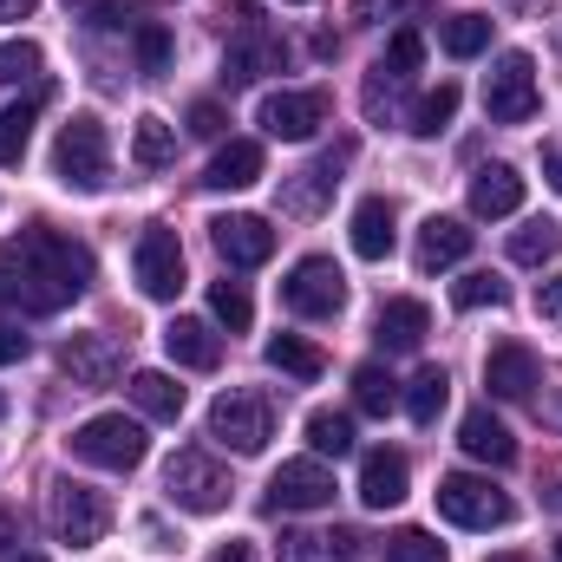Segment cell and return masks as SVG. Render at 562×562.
Segmentation results:
<instances>
[{
    "label": "cell",
    "mask_w": 562,
    "mask_h": 562,
    "mask_svg": "<svg viewBox=\"0 0 562 562\" xmlns=\"http://www.w3.org/2000/svg\"><path fill=\"white\" fill-rule=\"evenodd\" d=\"M537 105H543V92H537V59H530V53H504V59L484 72V112H491V125H530Z\"/></svg>",
    "instance_id": "cell-5"
},
{
    "label": "cell",
    "mask_w": 562,
    "mask_h": 562,
    "mask_svg": "<svg viewBox=\"0 0 562 562\" xmlns=\"http://www.w3.org/2000/svg\"><path fill=\"white\" fill-rule=\"evenodd\" d=\"M276 557L281 562H347L353 557V537L347 530H281V543H276Z\"/></svg>",
    "instance_id": "cell-25"
},
{
    "label": "cell",
    "mask_w": 562,
    "mask_h": 562,
    "mask_svg": "<svg viewBox=\"0 0 562 562\" xmlns=\"http://www.w3.org/2000/svg\"><path fill=\"white\" fill-rule=\"evenodd\" d=\"M281 301L301 314V321H334L347 307V276L327 262V256H301L288 281H281Z\"/></svg>",
    "instance_id": "cell-9"
},
{
    "label": "cell",
    "mask_w": 562,
    "mask_h": 562,
    "mask_svg": "<svg viewBox=\"0 0 562 562\" xmlns=\"http://www.w3.org/2000/svg\"><path fill=\"white\" fill-rule=\"evenodd\" d=\"M497 562H524V557H497Z\"/></svg>",
    "instance_id": "cell-52"
},
{
    "label": "cell",
    "mask_w": 562,
    "mask_h": 562,
    "mask_svg": "<svg viewBox=\"0 0 562 562\" xmlns=\"http://www.w3.org/2000/svg\"><path fill=\"white\" fill-rule=\"evenodd\" d=\"M269 367L288 373V380H301V386H314V380L327 373L321 347H314V340H301V334H276V340H269Z\"/></svg>",
    "instance_id": "cell-27"
},
{
    "label": "cell",
    "mask_w": 562,
    "mask_h": 562,
    "mask_svg": "<svg viewBox=\"0 0 562 562\" xmlns=\"http://www.w3.org/2000/svg\"><path fill=\"white\" fill-rule=\"evenodd\" d=\"M164 497L190 517H216L229 504V471L210 458V451H177L164 464Z\"/></svg>",
    "instance_id": "cell-4"
},
{
    "label": "cell",
    "mask_w": 562,
    "mask_h": 562,
    "mask_svg": "<svg viewBox=\"0 0 562 562\" xmlns=\"http://www.w3.org/2000/svg\"><path fill=\"white\" fill-rule=\"evenodd\" d=\"M451 119H458V86H451V79H445L438 92H425L419 105H413V132H419V138H438Z\"/></svg>",
    "instance_id": "cell-37"
},
{
    "label": "cell",
    "mask_w": 562,
    "mask_h": 562,
    "mask_svg": "<svg viewBox=\"0 0 562 562\" xmlns=\"http://www.w3.org/2000/svg\"><path fill=\"white\" fill-rule=\"evenodd\" d=\"M438 40H445V53H451V59H477V53L491 46V13H451Z\"/></svg>",
    "instance_id": "cell-31"
},
{
    "label": "cell",
    "mask_w": 562,
    "mask_h": 562,
    "mask_svg": "<svg viewBox=\"0 0 562 562\" xmlns=\"http://www.w3.org/2000/svg\"><path fill=\"white\" fill-rule=\"evenodd\" d=\"M425 66V33L419 26H400L393 40H386V59H380V72H393V79H413Z\"/></svg>",
    "instance_id": "cell-38"
},
{
    "label": "cell",
    "mask_w": 562,
    "mask_h": 562,
    "mask_svg": "<svg viewBox=\"0 0 562 562\" xmlns=\"http://www.w3.org/2000/svg\"><path fill=\"white\" fill-rule=\"evenodd\" d=\"M132 276L150 301H177L183 294V243L177 229H144L138 249H132Z\"/></svg>",
    "instance_id": "cell-10"
},
{
    "label": "cell",
    "mask_w": 562,
    "mask_h": 562,
    "mask_svg": "<svg viewBox=\"0 0 562 562\" xmlns=\"http://www.w3.org/2000/svg\"><path fill=\"white\" fill-rule=\"evenodd\" d=\"M256 177H262V144L256 138H229L216 157H210V170H203L210 190H249Z\"/></svg>",
    "instance_id": "cell-23"
},
{
    "label": "cell",
    "mask_w": 562,
    "mask_h": 562,
    "mask_svg": "<svg viewBox=\"0 0 562 562\" xmlns=\"http://www.w3.org/2000/svg\"><path fill=\"white\" fill-rule=\"evenodd\" d=\"M105 530H112V504H105V491L59 477V484H53V537L72 543V550H92V543H105Z\"/></svg>",
    "instance_id": "cell-8"
},
{
    "label": "cell",
    "mask_w": 562,
    "mask_h": 562,
    "mask_svg": "<svg viewBox=\"0 0 562 562\" xmlns=\"http://www.w3.org/2000/svg\"><path fill=\"white\" fill-rule=\"evenodd\" d=\"M406 484H413V464H406V451H367L360 458V504L367 510H393V504H406Z\"/></svg>",
    "instance_id": "cell-17"
},
{
    "label": "cell",
    "mask_w": 562,
    "mask_h": 562,
    "mask_svg": "<svg viewBox=\"0 0 562 562\" xmlns=\"http://www.w3.org/2000/svg\"><path fill=\"white\" fill-rule=\"evenodd\" d=\"M223 125H229V119H223V105H216V99L190 105V132H196V138H223Z\"/></svg>",
    "instance_id": "cell-43"
},
{
    "label": "cell",
    "mask_w": 562,
    "mask_h": 562,
    "mask_svg": "<svg viewBox=\"0 0 562 562\" xmlns=\"http://www.w3.org/2000/svg\"><path fill=\"white\" fill-rule=\"evenodd\" d=\"M164 353H170L177 367H190V373H210V367H223V334H216L210 321L177 314V321L164 327Z\"/></svg>",
    "instance_id": "cell-18"
},
{
    "label": "cell",
    "mask_w": 562,
    "mask_h": 562,
    "mask_svg": "<svg viewBox=\"0 0 562 562\" xmlns=\"http://www.w3.org/2000/svg\"><path fill=\"white\" fill-rule=\"evenodd\" d=\"M380 562H445V543H438L431 530H400Z\"/></svg>",
    "instance_id": "cell-41"
},
{
    "label": "cell",
    "mask_w": 562,
    "mask_h": 562,
    "mask_svg": "<svg viewBox=\"0 0 562 562\" xmlns=\"http://www.w3.org/2000/svg\"><path fill=\"white\" fill-rule=\"evenodd\" d=\"M170 66V26L164 20H144L138 26V72H164Z\"/></svg>",
    "instance_id": "cell-42"
},
{
    "label": "cell",
    "mask_w": 562,
    "mask_h": 562,
    "mask_svg": "<svg viewBox=\"0 0 562 562\" xmlns=\"http://www.w3.org/2000/svg\"><path fill=\"white\" fill-rule=\"evenodd\" d=\"M7 562H46V557H33V550H20V557H7Z\"/></svg>",
    "instance_id": "cell-50"
},
{
    "label": "cell",
    "mask_w": 562,
    "mask_h": 562,
    "mask_svg": "<svg viewBox=\"0 0 562 562\" xmlns=\"http://www.w3.org/2000/svg\"><path fill=\"white\" fill-rule=\"evenodd\" d=\"M33 7H40V0H0V20H26Z\"/></svg>",
    "instance_id": "cell-47"
},
{
    "label": "cell",
    "mask_w": 562,
    "mask_h": 562,
    "mask_svg": "<svg viewBox=\"0 0 562 562\" xmlns=\"http://www.w3.org/2000/svg\"><path fill=\"white\" fill-rule=\"evenodd\" d=\"M438 517L458 524V530H504L510 524V497L491 477L451 471V477H438Z\"/></svg>",
    "instance_id": "cell-6"
},
{
    "label": "cell",
    "mask_w": 562,
    "mask_h": 562,
    "mask_svg": "<svg viewBox=\"0 0 562 562\" xmlns=\"http://www.w3.org/2000/svg\"><path fill=\"white\" fill-rule=\"evenodd\" d=\"M13 360H26V334L13 321H0V367H13Z\"/></svg>",
    "instance_id": "cell-45"
},
{
    "label": "cell",
    "mask_w": 562,
    "mask_h": 562,
    "mask_svg": "<svg viewBox=\"0 0 562 562\" xmlns=\"http://www.w3.org/2000/svg\"><path fill=\"white\" fill-rule=\"evenodd\" d=\"M471 256V229L458 216H425L419 223V269L438 276V269H458Z\"/></svg>",
    "instance_id": "cell-22"
},
{
    "label": "cell",
    "mask_w": 562,
    "mask_h": 562,
    "mask_svg": "<svg viewBox=\"0 0 562 562\" xmlns=\"http://www.w3.org/2000/svg\"><path fill=\"white\" fill-rule=\"evenodd\" d=\"M537 380H543V367H537V353H530L524 340H504V347L484 353V386H491V400H530Z\"/></svg>",
    "instance_id": "cell-16"
},
{
    "label": "cell",
    "mask_w": 562,
    "mask_h": 562,
    "mask_svg": "<svg viewBox=\"0 0 562 562\" xmlns=\"http://www.w3.org/2000/svg\"><path fill=\"white\" fill-rule=\"evenodd\" d=\"M334 170H340V157H321L314 170H301V183H288V190H281V210H294V216H314V210L327 203V190L340 183Z\"/></svg>",
    "instance_id": "cell-28"
},
{
    "label": "cell",
    "mask_w": 562,
    "mask_h": 562,
    "mask_svg": "<svg viewBox=\"0 0 562 562\" xmlns=\"http://www.w3.org/2000/svg\"><path fill=\"white\" fill-rule=\"evenodd\" d=\"M177 157V132L164 125V119H138V132H132V164L138 170H164Z\"/></svg>",
    "instance_id": "cell-33"
},
{
    "label": "cell",
    "mask_w": 562,
    "mask_h": 562,
    "mask_svg": "<svg viewBox=\"0 0 562 562\" xmlns=\"http://www.w3.org/2000/svg\"><path fill=\"white\" fill-rule=\"evenodd\" d=\"M216 562H249V543H236V537H229V543L216 550Z\"/></svg>",
    "instance_id": "cell-48"
},
{
    "label": "cell",
    "mask_w": 562,
    "mask_h": 562,
    "mask_svg": "<svg viewBox=\"0 0 562 562\" xmlns=\"http://www.w3.org/2000/svg\"><path fill=\"white\" fill-rule=\"evenodd\" d=\"M59 367H66V380H72V386L99 393V386H112V380H119L125 353H119V340H112V334H72V340L59 347Z\"/></svg>",
    "instance_id": "cell-13"
},
{
    "label": "cell",
    "mask_w": 562,
    "mask_h": 562,
    "mask_svg": "<svg viewBox=\"0 0 562 562\" xmlns=\"http://www.w3.org/2000/svg\"><path fill=\"white\" fill-rule=\"evenodd\" d=\"M393 243H400V210H393L386 196H367V203L353 210V256H360V262H386Z\"/></svg>",
    "instance_id": "cell-21"
},
{
    "label": "cell",
    "mask_w": 562,
    "mask_h": 562,
    "mask_svg": "<svg viewBox=\"0 0 562 562\" xmlns=\"http://www.w3.org/2000/svg\"><path fill=\"white\" fill-rule=\"evenodd\" d=\"M373 334H380L386 353H413L425 334H431V314H425V301H406V294H400V301L380 307V327H373Z\"/></svg>",
    "instance_id": "cell-24"
},
{
    "label": "cell",
    "mask_w": 562,
    "mask_h": 562,
    "mask_svg": "<svg viewBox=\"0 0 562 562\" xmlns=\"http://www.w3.org/2000/svg\"><path fill=\"white\" fill-rule=\"evenodd\" d=\"M451 301H458L464 314H471V307H504V301H510V288L491 276V269H477V276H464L458 288H451Z\"/></svg>",
    "instance_id": "cell-39"
},
{
    "label": "cell",
    "mask_w": 562,
    "mask_h": 562,
    "mask_svg": "<svg viewBox=\"0 0 562 562\" xmlns=\"http://www.w3.org/2000/svg\"><path fill=\"white\" fill-rule=\"evenodd\" d=\"M353 406H360V413H373V419H386V413L400 406L393 373H386V367H353Z\"/></svg>",
    "instance_id": "cell-32"
},
{
    "label": "cell",
    "mask_w": 562,
    "mask_h": 562,
    "mask_svg": "<svg viewBox=\"0 0 562 562\" xmlns=\"http://www.w3.org/2000/svg\"><path fill=\"white\" fill-rule=\"evenodd\" d=\"M458 445H464L477 464H497V471H504V464H517V438H510V425L497 419L491 406H471V413H464Z\"/></svg>",
    "instance_id": "cell-19"
},
{
    "label": "cell",
    "mask_w": 562,
    "mask_h": 562,
    "mask_svg": "<svg viewBox=\"0 0 562 562\" xmlns=\"http://www.w3.org/2000/svg\"><path fill=\"white\" fill-rule=\"evenodd\" d=\"M40 99H46V92H33L26 105H7V112H0V164H20V157H26V138H33V112H40Z\"/></svg>",
    "instance_id": "cell-35"
},
{
    "label": "cell",
    "mask_w": 562,
    "mask_h": 562,
    "mask_svg": "<svg viewBox=\"0 0 562 562\" xmlns=\"http://www.w3.org/2000/svg\"><path fill=\"white\" fill-rule=\"evenodd\" d=\"M210 314H216L229 334H249L256 301H249V288H243V281H216V288H210Z\"/></svg>",
    "instance_id": "cell-36"
},
{
    "label": "cell",
    "mask_w": 562,
    "mask_h": 562,
    "mask_svg": "<svg viewBox=\"0 0 562 562\" xmlns=\"http://www.w3.org/2000/svg\"><path fill=\"white\" fill-rule=\"evenodd\" d=\"M210 438H216L223 451H236V458H256V451L276 438V406H269L262 393H223V400L210 406Z\"/></svg>",
    "instance_id": "cell-7"
},
{
    "label": "cell",
    "mask_w": 562,
    "mask_h": 562,
    "mask_svg": "<svg viewBox=\"0 0 562 562\" xmlns=\"http://www.w3.org/2000/svg\"><path fill=\"white\" fill-rule=\"evenodd\" d=\"M0 419H7V393H0Z\"/></svg>",
    "instance_id": "cell-51"
},
{
    "label": "cell",
    "mask_w": 562,
    "mask_h": 562,
    "mask_svg": "<svg viewBox=\"0 0 562 562\" xmlns=\"http://www.w3.org/2000/svg\"><path fill=\"white\" fill-rule=\"evenodd\" d=\"M562 249V229L550 223V216H530L517 236H510V262H524V269H543V262H557Z\"/></svg>",
    "instance_id": "cell-29"
},
{
    "label": "cell",
    "mask_w": 562,
    "mask_h": 562,
    "mask_svg": "<svg viewBox=\"0 0 562 562\" xmlns=\"http://www.w3.org/2000/svg\"><path fill=\"white\" fill-rule=\"evenodd\" d=\"M53 177L66 183V190H105L112 183V144H105V125L92 119V112H79V119H66L59 125V144H53Z\"/></svg>",
    "instance_id": "cell-2"
},
{
    "label": "cell",
    "mask_w": 562,
    "mask_h": 562,
    "mask_svg": "<svg viewBox=\"0 0 562 562\" xmlns=\"http://www.w3.org/2000/svg\"><path fill=\"white\" fill-rule=\"evenodd\" d=\"M307 445H314V458H347L353 451V419L347 413H307Z\"/></svg>",
    "instance_id": "cell-34"
},
{
    "label": "cell",
    "mask_w": 562,
    "mask_h": 562,
    "mask_svg": "<svg viewBox=\"0 0 562 562\" xmlns=\"http://www.w3.org/2000/svg\"><path fill=\"white\" fill-rule=\"evenodd\" d=\"M40 79V46L33 40H7L0 46V86H26Z\"/></svg>",
    "instance_id": "cell-40"
},
{
    "label": "cell",
    "mask_w": 562,
    "mask_h": 562,
    "mask_svg": "<svg viewBox=\"0 0 562 562\" xmlns=\"http://www.w3.org/2000/svg\"><path fill=\"white\" fill-rule=\"evenodd\" d=\"M537 314H543V321H562V276L537 281Z\"/></svg>",
    "instance_id": "cell-44"
},
{
    "label": "cell",
    "mask_w": 562,
    "mask_h": 562,
    "mask_svg": "<svg viewBox=\"0 0 562 562\" xmlns=\"http://www.w3.org/2000/svg\"><path fill=\"white\" fill-rule=\"evenodd\" d=\"M0 543H13V517L7 510H0Z\"/></svg>",
    "instance_id": "cell-49"
},
{
    "label": "cell",
    "mask_w": 562,
    "mask_h": 562,
    "mask_svg": "<svg viewBox=\"0 0 562 562\" xmlns=\"http://www.w3.org/2000/svg\"><path fill=\"white\" fill-rule=\"evenodd\" d=\"M281 59H288V46L256 20V7H243V33H236L229 53H223V79H229V86H256L262 72H276Z\"/></svg>",
    "instance_id": "cell-11"
},
{
    "label": "cell",
    "mask_w": 562,
    "mask_h": 562,
    "mask_svg": "<svg viewBox=\"0 0 562 562\" xmlns=\"http://www.w3.org/2000/svg\"><path fill=\"white\" fill-rule=\"evenodd\" d=\"M445 400H451V373H445V367H419V380L406 386V413H413V425H438Z\"/></svg>",
    "instance_id": "cell-30"
},
{
    "label": "cell",
    "mask_w": 562,
    "mask_h": 562,
    "mask_svg": "<svg viewBox=\"0 0 562 562\" xmlns=\"http://www.w3.org/2000/svg\"><path fill=\"white\" fill-rule=\"evenodd\" d=\"M557 562H562V537H557Z\"/></svg>",
    "instance_id": "cell-53"
},
{
    "label": "cell",
    "mask_w": 562,
    "mask_h": 562,
    "mask_svg": "<svg viewBox=\"0 0 562 562\" xmlns=\"http://www.w3.org/2000/svg\"><path fill=\"white\" fill-rule=\"evenodd\" d=\"M524 210V177L517 164H484L471 170V216H517Z\"/></svg>",
    "instance_id": "cell-20"
},
{
    "label": "cell",
    "mask_w": 562,
    "mask_h": 562,
    "mask_svg": "<svg viewBox=\"0 0 562 562\" xmlns=\"http://www.w3.org/2000/svg\"><path fill=\"white\" fill-rule=\"evenodd\" d=\"M269 510H327L334 504V471L321 458H288L276 477H269Z\"/></svg>",
    "instance_id": "cell-12"
},
{
    "label": "cell",
    "mask_w": 562,
    "mask_h": 562,
    "mask_svg": "<svg viewBox=\"0 0 562 562\" xmlns=\"http://www.w3.org/2000/svg\"><path fill=\"white\" fill-rule=\"evenodd\" d=\"M92 249L46 229V223H26L20 236L0 243V307L13 314H66L86 288H92Z\"/></svg>",
    "instance_id": "cell-1"
},
{
    "label": "cell",
    "mask_w": 562,
    "mask_h": 562,
    "mask_svg": "<svg viewBox=\"0 0 562 562\" xmlns=\"http://www.w3.org/2000/svg\"><path fill=\"white\" fill-rule=\"evenodd\" d=\"M66 445H72V458H79V464H99V471H138L144 451H150L144 425L125 419V413H99V419H86Z\"/></svg>",
    "instance_id": "cell-3"
},
{
    "label": "cell",
    "mask_w": 562,
    "mask_h": 562,
    "mask_svg": "<svg viewBox=\"0 0 562 562\" xmlns=\"http://www.w3.org/2000/svg\"><path fill=\"white\" fill-rule=\"evenodd\" d=\"M210 236H216V249H223L229 269H262L276 256V229L262 216H216Z\"/></svg>",
    "instance_id": "cell-15"
},
{
    "label": "cell",
    "mask_w": 562,
    "mask_h": 562,
    "mask_svg": "<svg viewBox=\"0 0 562 562\" xmlns=\"http://www.w3.org/2000/svg\"><path fill=\"white\" fill-rule=\"evenodd\" d=\"M543 177H550V190L562 196V138H557V144H543Z\"/></svg>",
    "instance_id": "cell-46"
},
{
    "label": "cell",
    "mask_w": 562,
    "mask_h": 562,
    "mask_svg": "<svg viewBox=\"0 0 562 562\" xmlns=\"http://www.w3.org/2000/svg\"><path fill=\"white\" fill-rule=\"evenodd\" d=\"M327 125V92H269L262 99V132L288 144H307Z\"/></svg>",
    "instance_id": "cell-14"
},
{
    "label": "cell",
    "mask_w": 562,
    "mask_h": 562,
    "mask_svg": "<svg viewBox=\"0 0 562 562\" xmlns=\"http://www.w3.org/2000/svg\"><path fill=\"white\" fill-rule=\"evenodd\" d=\"M132 400H138V413H144V419H164V425H177V419H183V386H177L170 373H157V367L132 373Z\"/></svg>",
    "instance_id": "cell-26"
}]
</instances>
